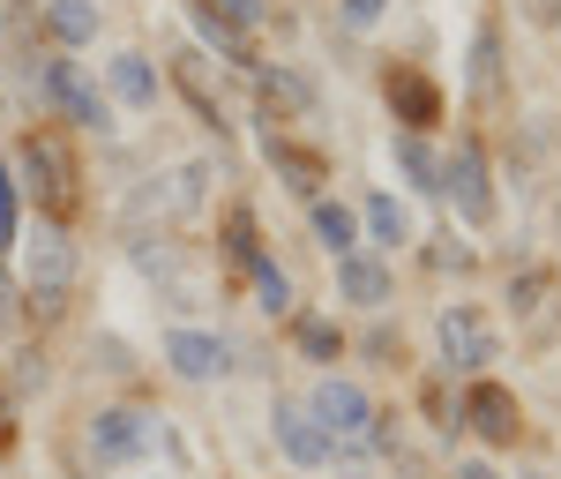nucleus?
<instances>
[{
    "label": "nucleus",
    "mask_w": 561,
    "mask_h": 479,
    "mask_svg": "<svg viewBox=\"0 0 561 479\" xmlns=\"http://www.w3.org/2000/svg\"><path fill=\"white\" fill-rule=\"evenodd\" d=\"M307 412L322 420V435L337 442V449H352V442H382V412H375V397L359 390V383H345V375H322L314 397H307Z\"/></svg>",
    "instance_id": "nucleus-1"
},
{
    "label": "nucleus",
    "mask_w": 561,
    "mask_h": 479,
    "mask_svg": "<svg viewBox=\"0 0 561 479\" xmlns=\"http://www.w3.org/2000/svg\"><path fill=\"white\" fill-rule=\"evenodd\" d=\"M76 285V248L53 218H38V232H23V300L31 307H60Z\"/></svg>",
    "instance_id": "nucleus-2"
},
{
    "label": "nucleus",
    "mask_w": 561,
    "mask_h": 479,
    "mask_svg": "<svg viewBox=\"0 0 561 479\" xmlns=\"http://www.w3.org/2000/svg\"><path fill=\"white\" fill-rule=\"evenodd\" d=\"M31 83H38V98L53 105V113H60V121H76V128H98V135L113 128V105H105V98L83 83V68H76V60H38V68H31Z\"/></svg>",
    "instance_id": "nucleus-3"
},
{
    "label": "nucleus",
    "mask_w": 561,
    "mask_h": 479,
    "mask_svg": "<svg viewBox=\"0 0 561 479\" xmlns=\"http://www.w3.org/2000/svg\"><path fill=\"white\" fill-rule=\"evenodd\" d=\"M203 195H210V166H173V173L142 180L128 195V218H195L203 210Z\"/></svg>",
    "instance_id": "nucleus-4"
},
{
    "label": "nucleus",
    "mask_w": 561,
    "mask_h": 479,
    "mask_svg": "<svg viewBox=\"0 0 561 479\" xmlns=\"http://www.w3.org/2000/svg\"><path fill=\"white\" fill-rule=\"evenodd\" d=\"M434 338H442V360H449V367H457V375H479V367H486V360H494V322H486V315H479V307H442V322H434Z\"/></svg>",
    "instance_id": "nucleus-5"
},
{
    "label": "nucleus",
    "mask_w": 561,
    "mask_h": 479,
    "mask_svg": "<svg viewBox=\"0 0 561 479\" xmlns=\"http://www.w3.org/2000/svg\"><path fill=\"white\" fill-rule=\"evenodd\" d=\"M442 195L457 203V218H465V225L494 218V187H486V150H479V142H457V150L442 158Z\"/></svg>",
    "instance_id": "nucleus-6"
},
{
    "label": "nucleus",
    "mask_w": 561,
    "mask_h": 479,
    "mask_svg": "<svg viewBox=\"0 0 561 479\" xmlns=\"http://www.w3.org/2000/svg\"><path fill=\"white\" fill-rule=\"evenodd\" d=\"M158 360L173 367L180 383H225V375H232V345H225L217 330H165Z\"/></svg>",
    "instance_id": "nucleus-7"
},
{
    "label": "nucleus",
    "mask_w": 561,
    "mask_h": 479,
    "mask_svg": "<svg viewBox=\"0 0 561 479\" xmlns=\"http://www.w3.org/2000/svg\"><path fill=\"white\" fill-rule=\"evenodd\" d=\"M150 449H158V420H150V412H128V404H121V412H98V420H90V457H98V465H135V457H150Z\"/></svg>",
    "instance_id": "nucleus-8"
},
{
    "label": "nucleus",
    "mask_w": 561,
    "mask_h": 479,
    "mask_svg": "<svg viewBox=\"0 0 561 479\" xmlns=\"http://www.w3.org/2000/svg\"><path fill=\"white\" fill-rule=\"evenodd\" d=\"M270 435H277V449H285L300 472H322V465L337 457V442L322 435V420H314L307 404H293V397H277V404H270Z\"/></svg>",
    "instance_id": "nucleus-9"
},
{
    "label": "nucleus",
    "mask_w": 561,
    "mask_h": 479,
    "mask_svg": "<svg viewBox=\"0 0 561 479\" xmlns=\"http://www.w3.org/2000/svg\"><path fill=\"white\" fill-rule=\"evenodd\" d=\"M23 173H31V195H38L53 218L76 210V166H68V150H60L53 135H31V142H23Z\"/></svg>",
    "instance_id": "nucleus-10"
},
{
    "label": "nucleus",
    "mask_w": 561,
    "mask_h": 479,
    "mask_svg": "<svg viewBox=\"0 0 561 479\" xmlns=\"http://www.w3.org/2000/svg\"><path fill=\"white\" fill-rule=\"evenodd\" d=\"M465 420H472L486 442H517V427H524L517 397L502 390V383H472V390H465Z\"/></svg>",
    "instance_id": "nucleus-11"
},
{
    "label": "nucleus",
    "mask_w": 561,
    "mask_h": 479,
    "mask_svg": "<svg viewBox=\"0 0 561 479\" xmlns=\"http://www.w3.org/2000/svg\"><path fill=\"white\" fill-rule=\"evenodd\" d=\"M389 105H397V113L412 121V135L442 121V90H434L420 68H397V76H389Z\"/></svg>",
    "instance_id": "nucleus-12"
},
{
    "label": "nucleus",
    "mask_w": 561,
    "mask_h": 479,
    "mask_svg": "<svg viewBox=\"0 0 561 479\" xmlns=\"http://www.w3.org/2000/svg\"><path fill=\"white\" fill-rule=\"evenodd\" d=\"M337 293H345L352 307H382L389 300V262H375V255H337Z\"/></svg>",
    "instance_id": "nucleus-13"
},
{
    "label": "nucleus",
    "mask_w": 561,
    "mask_h": 479,
    "mask_svg": "<svg viewBox=\"0 0 561 479\" xmlns=\"http://www.w3.org/2000/svg\"><path fill=\"white\" fill-rule=\"evenodd\" d=\"M105 83H113V98L135 105V113H142V105H158V68H150L142 53H113V60H105Z\"/></svg>",
    "instance_id": "nucleus-14"
},
{
    "label": "nucleus",
    "mask_w": 561,
    "mask_h": 479,
    "mask_svg": "<svg viewBox=\"0 0 561 479\" xmlns=\"http://www.w3.org/2000/svg\"><path fill=\"white\" fill-rule=\"evenodd\" d=\"M359 225H367V240H375V248H404V240H412V218H404V203H397V195H367Z\"/></svg>",
    "instance_id": "nucleus-15"
},
{
    "label": "nucleus",
    "mask_w": 561,
    "mask_h": 479,
    "mask_svg": "<svg viewBox=\"0 0 561 479\" xmlns=\"http://www.w3.org/2000/svg\"><path fill=\"white\" fill-rule=\"evenodd\" d=\"M45 23H53V38H60V45H90V38H98V0H53Z\"/></svg>",
    "instance_id": "nucleus-16"
},
{
    "label": "nucleus",
    "mask_w": 561,
    "mask_h": 479,
    "mask_svg": "<svg viewBox=\"0 0 561 479\" xmlns=\"http://www.w3.org/2000/svg\"><path fill=\"white\" fill-rule=\"evenodd\" d=\"M472 90L502 98V31L494 23H479V38H472Z\"/></svg>",
    "instance_id": "nucleus-17"
},
{
    "label": "nucleus",
    "mask_w": 561,
    "mask_h": 479,
    "mask_svg": "<svg viewBox=\"0 0 561 479\" xmlns=\"http://www.w3.org/2000/svg\"><path fill=\"white\" fill-rule=\"evenodd\" d=\"M314 240H322L330 255H352V248H359V218H352L345 203H314Z\"/></svg>",
    "instance_id": "nucleus-18"
},
{
    "label": "nucleus",
    "mask_w": 561,
    "mask_h": 479,
    "mask_svg": "<svg viewBox=\"0 0 561 479\" xmlns=\"http://www.w3.org/2000/svg\"><path fill=\"white\" fill-rule=\"evenodd\" d=\"M270 166H285V173H293V187H314V180H322V158H314V150H300V142H285V135H270Z\"/></svg>",
    "instance_id": "nucleus-19"
},
{
    "label": "nucleus",
    "mask_w": 561,
    "mask_h": 479,
    "mask_svg": "<svg viewBox=\"0 0 561 479\" xmlns=\"http://www.w3.org/2000/svg\"><path fill=\"white\" fill-rule=\"evenodd\" d=\"M255 307H270V315H285V307H293V277H285L270 255H255Z\"/></svg>",
    "instance_id": "nucleus-20"
},
{
    "label": "nucleus",
    "mask_w": 561,
    "mask_h": 479,
    "mask_svg": "<svg viewBox=\"0 0 561 479\" xmlns=\"http://www.w3.org/2000/svg\"><path fill=\"white\" fill-rule=\"evenodd\" d=\"M397 166L412 173V187H442V158H434L420 135H404V142H397Z\"/></svg>",
    "instance_id": "nucleus-21"
},
{
    "label": "nucleus",
    "mask_w": 561,
    "mask_h": 479,
    "mask_svg": "<svg viewBox=\"0 0 561 479\" xmlns=\"http://www.w3.org/2000/svg\"><path fill=\"white\" fill-rule=\"evenodd\" d=\"M195 31H203V45H217V53H225V60H248V45H240V31H232V23H225V15H217L210 0H203V8H195Z\"/></svg>",
    "instance_id": "nucleus-22"
},
{
    "label": "nucleus",
    "mask_w": 561,
    "mask_h": 479,
    "mask_svg": "<svg viewBox=\"0 0 561 479\" xmlns=\"http://www.w3.org/2000/svg\"><path fill=\"white\" fill-rule=\"evenodd\" d=\"M300 345L314 360H337V322H322V315H300Z\"/></svg>",
    "instance_id": "nucleus-23"
},
{
    "label": "nucleus",
    "mask_w": 561,
    "mask_h": 479,
    "mask_svg": "<svg viewBox=\"0 0 561 479\" xmlns=\"http://www.w3.org/2000/svg\"><path fill=\"white\" fill-rule=\"evenodd\" d=\"M210 8L232 23V31H255V23H262V0H210Z\"/></svg>",
    "instance_id": "nucleus-24"
},
{
    "label": "nucleus",
    "mask_w": 561,
    "mask_h": 479,
    "mask_svg": "<svg viewBox=\"0 0 561 479\" xmlns=\"http://www.w3.org/2000/svg\"><path fill=\"white\" fill-rule=\"evenodd\" d=\"M382 8H389V0H345V23H352V31H367V23H382Z\"/></svg>",
    "instance_id": "nucleus-25"
},
{
    "label": "nucleus",
    "mask_w": 561,
    "mask_h": 479,
    "mask_svg": "<svg viewBox=\"0 0 561 479\" xmlns=\"http://www.w3.org/2000/svg\"><path fill=\"white\" fill-rule=\"evenodd\" d=\"M8 240H15V187L0 180V248H8Z\"/></svg>",
    "instance_id": "nucleus-26"
},
{
    "label": "nucleus",
    "mask_w": 561,
    "mask_h": 479,
    "mask_svg": "<svg viewBox=\"0 0 561 479\" xmlns=\"http://www.w3.org/2000/svg\"><path fill=\"white\" fill-rule=\"evenodd\" d=\"M457 479H502V472H494V465H479V457H472V465H457Z\"/></svg>",
    "instance_id": "nucleus-27"
},
{
    "label": "nucleus",
    "mask_w": 561,
    "mask_h": 479,
    "mask_svg": "<svg viewBox=\"0 0 561 479\" xmlns=\"http://www.w3.org/2000/svg\"><path fill=\"white\" fill-rule=\"evenodd\" d=\"M15 315V285H8V270H0V322Z\"/></svg>",
    "instance_id": "nucleus-28"
},
{
    "label": "nucleus",
    "mask_w": 561,
    "mask_h": 479,
    "mask_svg": "<svg viewBox=\"0 0 561 479\" xmlns=\"http://www.w3.org/2000/svg\"><path fill=\"white\" fill-rule=\"evenodd\" d=\"M0 31H8V15H0Z\"/></svg>",
    "instance_id": "nucleus-29"
}]
</instances>
